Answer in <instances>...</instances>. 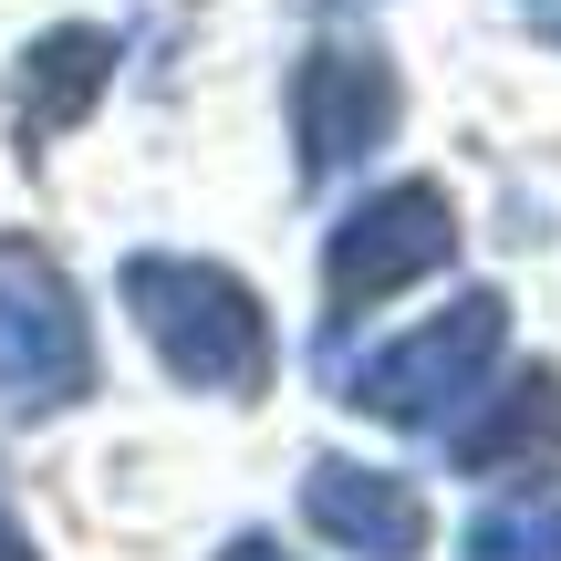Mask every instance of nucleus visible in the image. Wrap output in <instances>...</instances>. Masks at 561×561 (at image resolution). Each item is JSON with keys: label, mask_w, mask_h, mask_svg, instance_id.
Listing matches in <instances>:
<instances>
[{"label": "nucleus", "mask_w": 561, "mask_h": 561, "mask_svg": "<svg viewBox=\"0 0 561 561\" xmlns=\"http://www.w3.org/2000/svg\"><path fill=\"white\" fill-rule=\"evenodd\" d=\"M125 312H136L146 354L187 385V396H261L271 385V301L240 271L187 261V250H136L125 261Z\"/></svg>", "instance_id": "f257e3e1"}, {"label": "nucleus", "mask_w": 561, "mask_h": 561, "mask_svg": "<svg viewBox=\"0 0 561 561\" xmlns=\"http://www.w3.org/2000/svg\"><path fill=\"white\" fill-rule=\"evenodd\" d=\"M73 396H94V322H83V291L42 240L0 229V405H11V416H62Z\"/></svg>", "instance_id": "f03ea898"}, {"label": "nucleus", "mask_w": 561, "mask_h": 561, "mask_svg": "<svg viewBox=\"0 0 561 561\" xmlns=\"http://www.w3.org/2000/svg\"><path fill=\"white\" fill-rule=\"evenodd\" d=\"M500 343H510V301L500 291H458L447 312H426L416 333H396L385 354H364L354 375H343V396H354L375 426H447L489 385Z\"/></svg>", "instance_id": "7ed1b4c3"}, {"label": "nucleus", "mask_w": 561, "mask_h": 561, "mask_svg": "<svg viewBox=\"0 0 561 561\" xmlns=\"http://www.w3.org/2000/svg\"><path fill=\"white\" fill-rule=\"evenodd\" d=\"M458 261V208H447L437 178H396L375 187V198H354L333 219V240H322V301H333V322L375 312V301L416 291V280H437Z\"/></svg>", "instance_id": "20e7f679"}, {"label": "nucleus", "mask_w": 561, "mask_h": 561, "mask_svg": "<svg viewBox=\"0 0 561 561\" xmlns=\"http://www.w3.org/2000/svg\"><path fill=\"white\" fill-rule=\"evenodd\" d=\"M405 115V83L375 42H312L291 62V146H301V178H343L364 167Z\"/></svg>", "instance_id": "39448f33"}, {"label": "nucleus", "mask_w": 561, "mask_h": 561, "mask_svg": "<svg viewBox=\"0 0 561 561\" xmlns=\"http://www.w3.org/2000/svg\"><path fill=\"white\" fill-rule=\"evenodd\" d=\"M301 520H312L333 551H354V561H416L426 551L416 479L364 468V458H312V468H301Z\"/></svg>", "instance_id": "423d86ee"}, {"label": "nucleus", "mask_w": 561, "mask_h": 561, "mask_svg": "<svg viewBox=\"0 0 561 561\" xmlns=\"http://www.w3.org/2000/svg\"><path fill=\"white\" fill-rule=\"evenodd\" d=\"M115 53H125V42L104 32V21H62V32H42L32 53L11 62V136H21V157H32V167L53 157V136H73V125L104 104Z\"/></svg>", "instance_id": "0eeeda50"}, {"label": "nucleus", "mask_w": 561, "mask_h": 561, "mask_svg": "<svg viewBox=\"0 0 561 561\" xmlns=\"http://www.w3.org/2000/svg\"><path fill=\"white\" fill-rule=\"evenodd\" d=\"M447 447H458L468 479H489V468H520V458H561V375H551V364L510 375V385H500V396H489Z\"/></svg>", "instance_id": "6e6552de"}, {"label": "nucleus", "mask_w": 561, "mask_h": 561, "mask_svg": "<svg viewBox=\"0 0 561 561\" xmlns=\"http://www.w3.org/2000/svg\"><path fill=\"white\" fill-rule=\"evenodd\" d=\"M468 561H561V489L530 479V489H500V500L468 510Z\"/></svg>", "instance_id": "1a4fd4ad"}, {"label": "nucleus", "mask_w": 561, "mask_h": 561, "mask_svg": "<svg viewBox=\"0 0 561 561\" xmlns=\"http://www.w3.org/2000/svg\"><path fill=\"white\" fill-rule=\"evenodd\" d=\"M219 561H291L280 541H261V530H240V541H219Z\"/></svg>", "instance_id": "9d476101"}, {"label": "nucleus", "mask_w": 561, "mask_h": 561, "mask_svg": "<svg viewBox=\"0 0 561 561\" xmlns=\"http://www.w3.org/2000/svg\"><path fill=\"white\" fill-rule=\"evenodd\" d=\"M0 561H42V551H32V530L11 520V500H0Z\"/></svg>", "instance_id": "9b49d317"}, {"label": "nucleus", "mask_w": 561, "mask_h": 561, "mask_svg": "<svg viewBox=\"0 0 561 561\" xmlns=\"http://www.w3.org/2000/svg\"><path fill=\"white\" fill-rule=\"evenodd\" d=\"M520 11H530V32H541V42H561V0H520Z\"/></svg>", "instance_id": "f8f14e48"}]
</instances>
